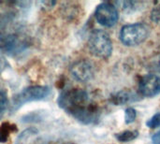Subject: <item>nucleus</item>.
Masks as SVG:
<instances>
[{
	"label": "nucleus",
	"mask_w": 160,
	"mask_h": 144,
	"mask_svg": "<svg viewBox=\"0 0 160 144\" xmlns=\"http://www.w3.org/2000/svg\"><path fill=\"white\" fill-rule=\"evenodd\" d=\"M138 136H139V132L138 131L127 130V131H124V132H122L120 134H117L115 137L121 142H128L135 140Z\"/></svg>",
	"instance_id": "obj_9"
},
{
	"label": "nucleus",
	"mask_w": 160,
	"mask_h": 144,
	"mask_svg": "<svg viewBox=\"0 0 160 144\" xmlns=\"http://www.w3.org/2000/svg\"><path fill=\"white\" fill-rule=\"evenodd\" d=\"M137 116V112L133 108H128L126 110V113H125V120H126V124H131L134 122V120L136 119Z\"/></svg>",
	"instance_id": "obj_11"
},
{
	"label": "nucleus",
	"mask_w": 160,
	"mask_h": 144,
	"mask_svg": "<svg viewBox=\"0 0 160 144\" xmlns=\"http://www.w3.org/2000/svg\"><path fill=\"white\" fill-rule=\"evenodd\" d=\"M51 89L48 86H30L23 89L13 98V108L18 109L25 103L42 100L49 97Z\"/></svg>",
	"instance_id": "obj_4"
},
{
	"label": "nucleus",
	"mask_w": 160,
	"mask_h": 144,
	"mask_svg": "<svg viewBox=\"0 0 160 144\" xmlns=\"http://www.w3.org/2000/svg\"><path fill=\"white\" fill-rule=\"evenodd\" d=\"M8 106V98L6 94L0 90V113L3 112Z\"/></svg>",
	"instance_id": "obj_13"
},
{
	"label": "nucleus",
	"mask_w": 160,
	"mask_h": 144,
	"mask_svg": "<svg viewBox=\"0 0 160 144\" xmlns=\"http://www.w3.org/2000/svg\"><path fill=\"white\" fill-rule=\"evenodd\" d=\"M139 91L143 97H152L160 93V77L148 74L143 76L139 82Z\"/></svg>",
	"instance_id": "obj_8"
},
{
	"label": "nucleus",
	"mask_w": 160,
	"mask_h": 144,
	"mask_svg": "<svg viewBox=\"0 0 160 144\" xmlns=\"http://www.w3.org/2000/svg\"><path fill=\"white\" fill-rule=\"evenodd\" d=\"M88 47L94 56L101 59L109 58L112 52V43L110 36L103 30H96L91 34Z\"/></svg>",
	"instance_id": "obj_2"
},
{
	"label": "nucleus",
	"mask_w": 160,
	"mask_h": 144,
	"mask_svg": "<svg viewBox=\"0 0 160 144\" xmlns=\"http://www.w3.org/2000/svg\"><path fill=\"white\" fill-rule=\"evenodd\" d=\"M152 142L154 144H160V131L157 132L152 137Z\"/></svg>",
	"instance_id": "obj_14"
},
{
	"label": "nucleus",
	"mask_w": 160,
	"mask_h": 144,
	"mask_svg": "<svg viewBox=\"0 0 160 144\" xmlns=\"http://www.w3.org/2000/svg\"><path fill=\"white\" fill-rule=\"evenodd\" d=\"M148 35V27L143 23L137 22L123 26L120 32V39L126 46H137L144 42Z\"/></svg>",
	"instance_id": "obj_3"
},
{
	"label": "nucleus",
	"mask_w": 160,
	"mask_h": 144,
	"mask_svg": "<svg viewBox=\"0 0 160 144\" xmlns=\"http://www.w3.org/2000/svg\"><path fill=\"white\" fill-rule=\"evenodd\" d=\"M58 105L78 121L90 124L98 119V110L86 91L72 88L63 91L58 97Z\"/></svg>",
	"instance_id": "obj_1"
},
{
	"label": "nucleus",
	"mask_w": 160,
	"mask_h": 144,
	"mask_svg": "<svg viewBox=\"0 0 160 144\" xmlns=\"http://www.w3.org/2000/svg\"><path fill=\"white\" fill-rule=\"evenodd\" d=\"M72 78L79 82H86L92 80L95 75V67L88 60H79L70 67Z\"/></svg>",
	"instance_id": "obj_6"
},
{
	"label": "nucleus",
	"mask_w": 160,
	"mask_h": 144,
	"mask_svg": "<svg viewBox=\"0 0 160 144\" xmlns=\"http://www.w3.org/2000/svg\"><path fill=\"white\" fill-rule=\"evenodd\" d=\"M95 17L101 25L105 27H112L117 22L119 15L117 8L112 4L104 2L97 7Z\"/></svg>",
	"instance_id": "obj_5"
},
{
	"label": "nucleus",
	"mask_w": 160,
	"mask_h": 144,
	"mask_svg": "<svg viewBox=\"0 0 160 144\" xmlns=\"http://www.w3.org/2000/svg\"><path fill=\"white\" fill-rule=\"evenodd\" d=\"M26 46L22 38L15 34L0 35V51L8 54L19 53Z\"/></svg>",
	"instance_id": "obj_7"
},
{
	"label": "nucleus",
	"mask_w": 160,
	"mask_h": 144,
	"mask_svg": "<svg viewBox=\"0 0 160 144\" xmlns=\"http://www.w3.org/2000/svg\"><path fill=\"white\" fill-rule=\"evenodd\" d=\"M146 126L150 128H157L160 127V113L155 114L147 123Z\"/></svg>",
	"instance_id": "obj_12"
},
{
	"label": "nucleus",
	"mask_w": 160,
	"mask_h": 144,
	"mask_svg": "<svg viewBox=\"0 0 160 144\" xmlns=\"http://www.w3.org/2000/svg\"><path fill=\"white\" fill-rule=\"evenodd\" d=\"M16 127L10 125V124H4L0 127V142H6L9 134L15 129Z\"/></svg>",
	"instance_id": "obj_10"
}]
</instances>
